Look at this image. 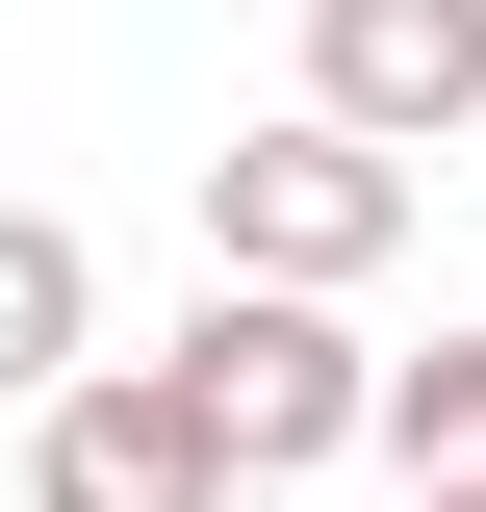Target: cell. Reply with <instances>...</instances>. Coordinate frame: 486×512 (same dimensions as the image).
<instances>
[{
	"instance_id": "obj_2",
	"label": "cell",
	"mask_w": 486,
	"mask_h": 512,
	"mask_svg": "<svg viewBox=\"0 0 486 512\" xmlns=\"http://www.w3.org/2000/svg\"><path fill=\"white\" fill-rule=\"evenodd\" d=\"M384 256H410V154H384V128L282 103V128L205 154V282H333V308H359Z\"/></svg>"
},
{
	"instance_id": "obj_5",
	"label": "cell",
	"mask_w": 486,
	"mask_h": 512,
	"mask_svg": "<svg viewBox=\"0 0 486 512\" xmlns=\"http://www.w3.org/2000/svg\"><path fill=\"white\" fill-rule=\"evenodd\" d=\"M52 384H103V256L52 205H0V410H52Z\"/></svg>"
},
{
	"instance_id": "obj_1",
	"label": "cell",
	"mask_w": 486,
	"mask_h": 512,
	"mask_svg": "<svg viewBox=\"0 0 486 512\" xmlns=\"http://www.w3.org/2000/svg\"><path fill=\"white\" fill-rule=\"evenodd\" d=\"M180 410H205L231 487H307V461L384 436V333L333 308V282H205V308H180Z\"/></svg>"
},
{
	"instance_id": "obj_3",
	"label": "cell",
	"mask_w": 486,
	"mask_h": 512,
	"mask_svg": "<svg viewBox=\"0 0 486 512\" xmlns=\"http://www.w3.org/2000/svg\"><path fill=\"white\" fill-rule=\"evenodd\" d=\"M26 512H256V487L205 461L180 359H103V384H52V410H26Z\"/></svg>"
},
{
	"instance_id": "obj_7",
	"label": "cell",
	"mask_w": 486,
	"mask_h": 512,
	"mask_svg": "<svg viewBox=\"0 0 486 512\" xmlns=\"http://www.w3.org/2000/svg\"><path fill=\"white\" fill-rule=\"evenodd\" d=\"M410 512H486V487H410Z\"/></svg>"
},
{
	"instance_id": "obj_6",
	"label": "cell",
	"mask_w": 486,
	"mask_h": 512,
	"mask_svg": "<svg viewBox=\"0 0 486 512\" xmlns=\"http://www.w3.org/2000/svg\"><path fill=\"white\" fill-rule=\"evenodd\" d=\"M384 461H410V487H486V333L384 359Z\"/></svg>"
},
{
	"instance_id": "obj_4",
	"label": "cell",
	"mask_w": 486,
	"mask_h": 512,
	"mask_svg": "<svg viewBox=\"0 0 486 512\" xmlns=\"http://www.w3.org/2000/svg\"><path fill=\"white\" fill-rule=\"evenodd\" d=\"M307 103L384 128V154L486 128V0H307Z\"/></svg>"
}]
</instances>
